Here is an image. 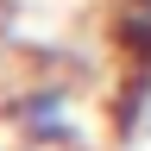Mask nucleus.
Returning <instances> with one entry per match:
<instances>
[{
    "label": "nucleus",
    "instance_id": "f257e3e1",
    "mask_svg": "<svg viewBox=\"0 0 151 151\" xmlns=\"http://www.w3.org/2000/svg\"><path fill=\"white\" fill-rule=\"evenodd\" d=\"M13 126H19L25 145H76L82 113H76V94L63 82H38L13 101Z\"/></svg>",
    "mask_w": 151,
    "mask_h": 151
},
{
    "label": "nucleus",
    "instance_id": "f03ea898",
    "mask_svg": "<svg viewBox=\"0 0 151 151\" xmlns=\"http://www.w3.org/2000/svg\"><path fill=\"white\" fill-rule=\"evenodd\" d=\"M107 44L126 63V76H151V0H113L107 6Z\"/></svg>",
    "mask_w": 151,
    "mask_h": 151
}]
</instances>
